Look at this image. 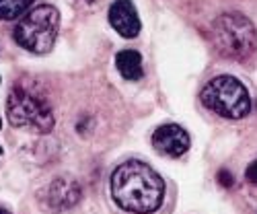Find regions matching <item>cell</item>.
Instances as JSON below:
<instances>
[{"mask_svg":"<svg viewBox=\"0 0 257 214\" xmlns=\"http://www.w3.org/2000/svg\"><path fill=\"white\" fill-rule=\"evenodd\" d=\"M0 214H9V212H7L5 208H0Z\"/></svg>","mask_w":257,"mask_h":214,"instance_id":"obj_13","label":"cell"},{"mask_svg":"<svg viewBox=\"0 0 257 214\" xmlns=\"http://www.w3.org/2000/svg\"><path fill=\"white\" fill-rule=\"evenodd\" d=\"M210 39L216 52L228 60H245L257 50L255 25L237 11L222 13L214 19Z\"/></svg>","mask_w":257,"mask_h":214,"instance_id":"obj_3","label":"cell"},{"mask_svg":"<svg viewBox=\"0 0 257 214\" xmlns=\"http://www.w3.org/2000/svg\"><path fill=\"white\" fill-rule=\"evenodd\" d=\"M218 183L220 185H224V187H232V175L228 173V171H220V173H218Z\"/></svg>","mask_w":257,"mask_h":214,"instance_id":"obj_12","label":"cell"},{"mask_svg":"<svg viewBox=\"0 0 257 214\" xmlns=\"http://www.w3.org/2000/svg\"><path fill=\"white\" fill-rule=\"evenodd\" d=\"M0 128H3V120H0Z\"/></svg>","mask_w":257,"mask_h":214,"instance_id":"obj_14","label":"cell"},{"mask_svg":"<svg viewBox=\"0 0 257 214\" xmlns=\"http://www.w3.org/2000/svg\"><path fill=\"white\" fill-rule=\"evenodd\" d=\"M113 202L130 214H153L165 198V181L157 171L138 159L115 167L109 181Z\"/></svg>","mask_w":257,"mask_h":214,"instance_id":"obj_1","label":"cell"},{"mask_svg":"<svg viewBox=\"0 0 257 214\" xmlns=\"http://www.w3.org/2000/svg\"><path fill=\"white\" fill-rule=\"evenodd\" d=\"M115 68L125 80H138L144 70H142V56L136 50H121L115 56Z\"/></svg>","mask_w":257,"mask_h":214,"instance_id":"obj_9","label":"cell"},{"mask_svg":"<svg viewBox=\"0 0 257 214\" xmlns=\"http://www.w3.org/2000/svg\"><path fill=\"white\" fill-rule=\"evenodd\" d=\"M0 153H3V148H0Z\"/></svg>","mask_w":257,"mask_h":214,"instance_id":"obj_15","label":"cell"},{"mask_svg":"<svg viewBox=\"0 0 257 214\" xmlns=\"http://www.w3.org/2000/svg\"><path fill=\"white\" fill-rule=\"evenodd\" d=\"M191 138L179 124H165L159 126L153 134V146L165 157H181L189 151Z\"/></svg>","mask_w":257,"mask_h":214,"instance_id":"obj_7","label":"cell"},{"mask_svg":"<svg viewBox=\"0 0 257 214\" xmlns=\"http://www.w3.org/2000/svg\"><path fill=\"white\" fill-rule=\"evenodd\" d=\"M60 31V13L52 5H39L19 21L13 31L15 41L33 54H48Z\"/></svg>","mask_w":257,"mask_h":214,"instance_id":"obj_4","label":"cell"},{"mask_svg":"<svg viewBox=\"0 0 257 214\" xmlns=\"http://www.w3.org/2000/svg\"><path fill=\"white\" fill-rule=\"evenodd\" d=\"M109 25L125 39H132L140 33L142 25L132 0H115L109 7Z\"/></svg>","mask_w":257,"mask_h":214,"instance_id":"obj_8","label":"cell"},{"mask_svg":"<svg viewBox=\"0 0 257 214\" xmlns=\"http://www.w3.org/2000/svg\"><path fill=\"white\" fill-rule=\"evenodd\" d=\"M245 177H247V181H249V183L257 185V161H253V163L247 167V171H245Z\"/></svg>","mask_w":257,"mask_h":214,"instance_id":"obj_11","label":"cell"},{"mask_svg":"<svg viewBox=\"0 0 257 214\" xmlns=\"http://www.w3.org/2000/svg\"><path fill=\"white\" fill-rule=\"evenodd\" d=\"M200 97L210 112L226 120H241L251 112V95L247 87L228 74L212 78L202 89Z\"/></svg>","mask_w":257,"mask_h":214,"instance_id":"obj_5","label":"cell"},{"mask_svg":"<svg viewBox=\"0 0 257 214\" xmlns=\"http://www.w3.org/2000/svg\"><path fill=\"white\" fill-rule=\"evenodd\" d=\"M7 118L15 128L37 134L54 130V110L48 95L33 80L17 82L7 99Z\"/></svg>","mask_w":257,"mask_h":214,"instance_id":"obj_2","label":"cell"},{"mask_svg":"<svg viewBox=\"0 0 257 214\" xmlns=\"http://www.w3.org/2000/svg\"><path fill=\"white\" fill-rule=\"evenodd\" d=\"M80 198H82L80 183L68 175H64V177H56L50 185L41 189L39 204L41 210H46L48 214H60L76 206Z\"/></svg>","mask_w":257,"mask_h":214,"instance_id":"obj_6","label":"cell"},{"mask_svg":"<svg viewBox=\"0 0 257 214\" xmlns=\"http://www.w3.org/2000/svg\"><path fill=\"white\" fill-rule=\"evenodd\" d=\"M33 0H0V21H13L29 11Z\"/></svg>","mask_w":257,"mask_h":214,"instance_id":"obj_10","label":"cell"}]
</instances>
